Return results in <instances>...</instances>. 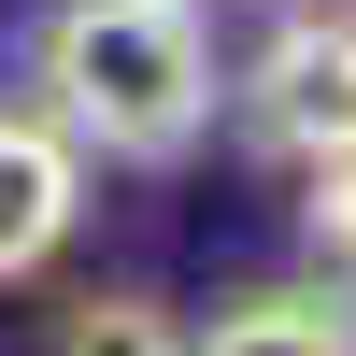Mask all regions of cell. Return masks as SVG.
Instances as JSON below:
<instances>
[{"mask_svg": "<svg viewBox=\"0 0 356 356\" xmlns=\"http://www.w3.org/2000/svg\"><path fill=\"white\" fill-rule=\"evenodd\" d=\"M86 214V143L57 114H0V285H29Z\"/></svg>", "mask_w": 356, "mask_h": 356, "instance_id": "3", "label": "cell"}, {"mask_svg": "<svg viewBox=\"0 0 356 356\" xmlns=\"http://www.w3.org/2000/svg\"><path fill=\"white\" fill-rule=\"evenodd\" d=\"M314 243L356 271V157H328V171H314Z\"/></svg>", "mask_w": 356, "mask_h": 356, "instance_id": "6", "label": "cell"}, {"mask_svg": "<svg viewBox=\"0 0 356 356\" xmlns=\"http://www.w3.org/2000/svg\"><path fill=\"white\" fill-rule=\"evenodd\" d=\"M243 129L271 143L285 171L356 157V29H342V15H285L271 43H257V72H243Z\"/></svg>", "mask_w": 356, "mask_h": 356, "instance_id": "2", "label": "cell"}, {"mask_svg": "<svg viewBox=\"0 0 356 356\" xmlns=\"http://www.w3.org/2000/svg\"><path fill=\"white\" fill-rule=\"evenodd\" d=\"M43 114L129 171H171L214 129V15L200 0H57L43 15Z\"/></svg>", "mask_w": 356, "mask_h": 356, "instance_id": "1", "label": "cell"}, {"mask_svg": "<svg viewBox=\"0 0 356 356\" xmlns=\"http://www.w3.org/2000/svg\"><path fill=\"white\" fill-rule=\"evenodd\" d=\"M186 356H356V328L328 300H300V285H271V300H228Z\"/></svg>", "mask_w": 356, "mask_h": 356, "instance_id": "4", "label": "cell"}, {"mask_svg": "<svg viewBox=\"0 0 356 356\" xmlns=\"http://www.w3.org/2000/svg\"><path fill=\"white\" fill-rule=\"evenodd\" d=\"M43 356H186V328H171L143 285H114V300H86V314H72V328H57Z\"/></svg>", "mask_w": 356, "mask_h": 356, "instance_id": "5", "label": "cell"}]
</instances>
